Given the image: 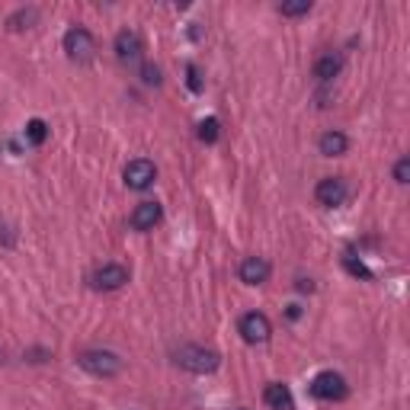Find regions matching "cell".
I'll use <instances>...</instances> for the list:
<instances>
[{
  "label": "cell",
  "instance_id": "ffe728a7",
  "mask_svg": "<svg viewBox=\"0 0 410 410\" xmlns=\"http://www.w3.org/2000/svg\"><path fill=\"white\" fill-rule=\"evenodd\" d=\"M343 263H346V269H349L352 275H362V279H372V273H369V269H365L362 263H356V260H352V256H343Z\"/></svg>",
  "mask_w": 410,
  "mask_h": 410
},
{
  "label": "cell",
  "instance_id": "d6986e66",
  "mask_svg": "<svg viewBox=\"0 0 410 410\" xmlns=\"http://www.w3.org/2000/svg\"><path fill=\"white\" fill-rule=\"evenodd\" d=\"M394 179H397V183H407V179H410V157H401L394 164Z\"/></svg>",
  "mask_w": 410,
  "mask_h": 410
},
{
  "label": "cell",
  "instance_id": "44dd1931",
  "mask_svg": "<svg viewBox=\"0 0 410 410\" xmlns=\"http://www.w3.org/2000/svg\"><path fill=\"white\" fill-rule=\"evenodd\" d=\"M141 74H144V83H160V70L154 68V64H147V68L141 70Z\"/></svg>",
  "mask_w": 410,
  "mask_h": 410
},
{
  "label": "cell",
  "instance_id": "9a60e30c",
  "mask_svg": "<svg viewBox=\"0 0 410 410\" xmlns=\"http://www.w3.org/2000/svg\"><path fill=\"white\" fill-rule=\"evenodd\" d=\"M36 16H38V10H36V6H29V10L13 13V16L6 19V26H10V29H29V26L36 23Z\"/></svg>",
  "mask_w": 410,
  "mask_h": 410
},
{
  "label": "cell",
  "instance_id": "7a4b0ae2",
  "mask_svg": "<svg viewBox=\"0 0 410 410\" xmlns=\"http://www.w3.org/2000/svg\"><path fill=\"white\" fill-rule=\"evenodd\" d=\"M77 362H80V369H87L96 378H112L122 372V359L109 349H87L77 356Z\"/></svg>",
  "mask_w": 410,
  "mask_h": 410
},
{
  "label": "cell",
  "instance_id": "7c38bea8",
  "mask_svg": "<svg viewBox=\"0 0 410 410\" xmlns=\"http://www.w3.org/2000/svg\"><path fill=\"white\" fill-rule=\"evenodd\" d=\"M160 221V202H138L132 211V228L135 231H151Z\"/></svg>",
  "mask_w": 410,
  "mask_h": 410
},
{
  "label": "cell",
  "instance_id": "2e32d148",
  "mask_svg": "<svg viewBox=\"0 0 410 410\" xmlns=\"http://www.w3.org/2000/svg\"><path fill=\"white\" fill-rule=\"evenodd\" d=\"M45 138H48V125H45L42 119H32L29 125H26V141H29V144H45Z\"/></svg>",
  "mask_w": 410,
  "mask_h": 410
},
{
  "label": "cell",
  "instance_id": "277c9868",
  "mask_svg": "<svg viewBox=\"0 0 410 410\" xmlns=\"http://www.w3.org/2000/svg\"><path fill=\"white\" fill-rule=\"evenodd\" d=\"M311 394L317 397V401H343L346 394H349V388H346V378L340 375V372H320V375H314L311 382Z\"/></svg>",
  "mask_w": 410,
  "mask_h": 410
},
{
  "label": "cell",
  "instance_id": "3957f363",
  "mask_svg": "<svg viewBox=\"0 0 410 410\" xmlns=\"http://www.w3.org/2000/svg\"><path fill=\"white\" fill-rule=\"evenodd\" d=\"M64 51H68L70 61L83 64L93 58L96 51V38L90 29H83V26H74V29H68V36H64Z\"/></svg>",
  "mask_w": 410,
  "mask_h": 410
},
{
  "label": "cell",
  "instance_id": "30bf717a",
  "mask_svg": "<svg viewBox=\"0 0 410 410\" xmlns=\"http://www.w3.org/2000/svg\"><path fill=\"white\" fill-rule=\"evenodd\" d=\"M263 401H266V407H273V410H295L292 391H288V384H282V382H269L266 388H263Z\"/></svg>",
  "mask_w": 410,
  "mask_h": 410
},
{
  "label": "cell",
  "instance_id": "e0dca14e",
  "mask_svg": "<svg viewBox=\"0 0 410 410\" xmlns=\"http://www.w3.org/2000/svg\"><path fill=\"white\" fill-rule=\"evenodd\" d=\"M199 138H202L205 144H211V141L218 138V119H202V122H199Z\"/></svg>",
  "mask_w": 410,
  "mask_h": 410
},
{
  "label": "cell",
  "instance_id": "8992f818",
  "mask_svg": "<svg viewBox=\"0 0 410 410\" xmlns=\"http://www.w3.org/2000/svg\"><path fill=\"white\" fill-rule=\"evenodd\" d=\"M237 330H241V337L247 340V343H266L269 333H273V327H269V317L260 311H247L241 317V324H237Z\"/></svg>",
  "mask_w": 410,
  "mask_h": 410
},
{
  "label": "cell",
  "instance_id": "6da1fadb",
  "mask_svg": "<svg viewBox=\"0 0 410 410\" xmlns=\"http://www.w3.org/2000/svg\"><path fill=\"white\" fill-rule=\"evenodd\" d=\"M173 359H177L179 369L186 372H196V375H205V372H215L218 369V352L215 349H205V346H179L177 352H173Z\"/></svg>",
  "mask_w": 410,
  "mask_h": 410
},
{
  "label": "cell",
  "instance_id": "4fadbf2b",
  "mask_svg": "<svg viewBox=\"0 0 410 410\" xmlns=\"http://www.w3.org/2000/svg\"><path fill=\"white\" fill-rule=\"evenodd\" d=\"M340 70H343V58H340L337 51H327V55H320L317 61H314V77H317L320 83H330Z\"/></svg>",
  "mask_w": 410,
  "mask_h": 410
},
{
  "label": "cell",
  "instance_id": "7402d4cb",
  "mask_svg": "<svg viewBox=\"0 0 410 410\" xmlns=\"http://www.w3.org/2000/svg\"><path fill=\"white\" fill-rule=\"evenodd\" d=\"M186 74H189V87H192V90H202V80H199V70L192 68V64H189V70H186Z\"/></svg>",
  "mask_w": 410,
  "mask_h": 410
},
{
  "label": "cell",
  "instance_id": "ba28073f",
  "mask_svg": "<svg viewBox=\"0 0 410 410\" xmlns=\"http://www.w3.org/2000/svg\"><path fill=\"white\" fill-rule=\"evenodd\" d=\"M128 282V269L122 266V263H106V266H100L93 273V285L102 288V292H115V288H122Z\"/></svg>",
  "mask_w": 410,
  "mask_h": 410
},
{
  "label": "cell",
  "instance_id": "8fae6325",
  "mask_svg": "<svg viewBox=\"0 0 410 410\" xmlns=\"http://www.w3.org/2000/svg\"><path fill=\"white\" fill-rule=\"evenodd\" d=\"M266 279H269V263L263 260V256H247V260L241 263V282H247V285H263Z\"/></svg>",
  "mask_w": 410,
  "mask_h": 410
},
{
  "label": "cell",
  "instance_id": "603a6c76",
  "mask_svg": "<svg viewBox=\"0 0 410 410\" xmlns=\"http://www.w3.org/2000/svg\"><path fill=\"white\" fill-rule=\"evenodd\" d=\"M311 279H298V292H311Z\"/></svg>",
  "mask_w": 410,
  "mask_h": 410
},
{
  "label": "cell",
  "instance_id": "5b68a950",
  "mask_svg": "<svg viewBox=\"0 0 410 410\" xmlns=\"http://www.w3.org/2000/svg\"><path fill=\"white\" fill-rule=\"evenodd\" d=\"M346 196H349V186H346L343 177H324L317 186H314V199H317L320 205H327V209L343 205Z\"/></svg>",
  "mask_w": 410,
  "mask_h": 410
},
{
  "label": "cell",
  "instance_id": "9c48e42d",
  "mask_svg": "<svg viewBox=\"0 0 410 410\" xmlns=\"http://www.w3.org/2000/svg\"><path fill=\"white\" fill-rule=\"evenodd\" d=\"M141 51H144V45H141V36L135 29H122L119 36H115V58L125 64H135L141 58Z\"/></svg>",
  "mask_w": 410,
  "mask_h": 410
},
{
  "label": "cell",
  "instance_id": "52a82bcc",
  "mask_svg": "<svg viewBox=\"0 0 410 410\" xmlns=\"http://www.w3.org/2000/svg\"><path fill=\"white\" fill-rule=\"evenodd\" d=\"M154 179H157V167H154L151 160L138 157V160H132V164L125 167V183H128V189H147Z\"/></svg>",
  "mask_w": 410,
  "mask_h": 410
},
{
  "label": "cell",
  "instance_id": "ac0fdd59",
  "mask_svg": "<svg viewBox=\"0 0 410 410\" xmlns=\"http://www.w3.org/2000/svg\"><path fill=\"white\" fill-rule=\"evenodd\" d=\"M279 13H282V16H305V13H311V0H298V4H282Z\"/></svg>",
  "mask_w": 410,
  "mask_h": 410
},
{
  "label": "cell",
  "instance_id": "5bb4252c",
  "mask_svg": "<svg viewBox=\"0 0 410 410\" xmlns=\"http://www.w3.org/2000/svg\"><path fill=\"white\" fill-rule=\"evenodd\" d=\"M317 147L324 157H340V154H346V147H349V138H346L343 132H324Z\"/></svg>",
  "mask_w": 410,
  "mask_h": 410
}]
</instances>
